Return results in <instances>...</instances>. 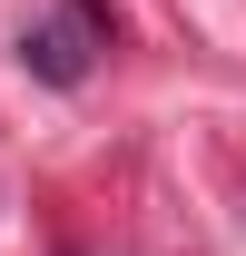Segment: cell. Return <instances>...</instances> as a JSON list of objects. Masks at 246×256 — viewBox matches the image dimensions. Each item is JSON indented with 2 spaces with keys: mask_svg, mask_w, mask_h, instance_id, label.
Wrapping results in <instances>:
<instances>
[{
  "mask_svg": "<svg viewBox=\"0 0 246 256\" xmlns=\"http://www.w3.org/2000/svg\"><path fill=\"white\" fill-rule=\"evenodd\" d=\"M20 60H30L50 89H79V79H89V30H79V20H30V30H20Z\"/></svg>",
  "mask_w": 246,
  "mask_h": 256,
  "instance_id": "1",
  "label": "cell"
}]
</instances>
